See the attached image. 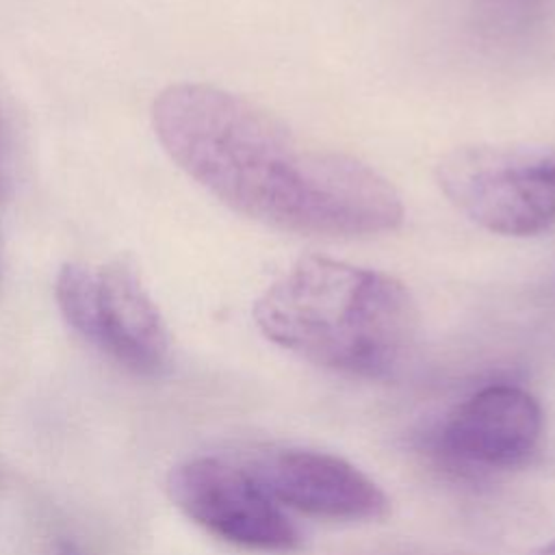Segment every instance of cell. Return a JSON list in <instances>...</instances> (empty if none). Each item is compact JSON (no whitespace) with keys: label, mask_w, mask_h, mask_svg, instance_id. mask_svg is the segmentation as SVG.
<instances>
[{"label":"cell","mask_w":555,"mask_h":555,"mask_svg":"<svg viewBox=\"0 0 555 555\" xmlns=\"http://www.w3.org/2000/svg\"><path fill=\"white\" fill-rule=\"evenodd\" d=\"M169 158L234 212L282 232L362 238L403 221L397 189L364 160L301 139L232 91L178 82L152 102Z\"/></svg>","instance_id":"obj_1"},{"label":"cell","mask_w":555,"mask_h":555,"mask_svg":"<svg viewBox=\"0 0 555 555\" xmlns=\"http://www.w3.org/2000/svg\"><path fill=\"white\" fill-rule=\"evenodd\" d=\"M262 336L334 373L388 377L418 334L416 304L397 278L325 256H304L254 304Z\"/></svg>","instance_id":"obj_2"},{"label":"cell","mask_w":555,"mask_h":555,"mask_svg":"<svg viewBox=\"0 0 555 555\" xmlns=\"http://www.w3.org/2000/svg\"><path fill=\"white\" fill-rule=\"evenodd\" d=\"M447 199L477 225L503 236H535L555 225V150L462 145L436 167Z\"/></svg>","instance_id":"obj_3"},{"label":"cell","mask_w":555,"mask_h":555,"mask_svg":"<svg viewBox=\"0 0 555 555\" xmlns=\"http://www.w3.org/2000/svg\"><path fill=\"white\" fill-rule=\"evenodd\" d=\"M54 295L63 319L91 345L137 373H156L169 356L165 321L132 267L121 260L91 271L65 262Z\"/></svg>","instance_id":"obj_4"},{"label":"cell","mask_w":555,"mask_h":555,"mask_svg":"<svg viewBox=\"0 0 555 555\" xmlns=\"http://www.w3.org/2000/svg\"><path fill=\"white\" fill-rule=\"evenodd\" d=\"M171 503L215 538L260 553H291L301 533L243 457L206 453L167 475Z\"/></svg>","instance_id":"obj_5"},{"label":"cell","mask_w":555,"mask_h":555,"mask_svg":"<svg viewBox=\"0 0 555 555\" xmlns=\"http://www.w3.org/2000/svg\"><path fill=\"white\" fill-rule=\"evenodd\" d=\"M282 505L330 520H379L390 512L386 492L347 460L312 449H269L243 455Z\"/></svg>","instance_id":"obj_6"},{"label":"cell","mask_w":555,"mask_h":555,"mask_svg":"<svg viewBox=\"0 0 555 555\" xmlns=\"http://www.w3.org/2000/svg\"><path fill=\"white\" fill-rule=\"evenodd\" d=\"M540 436L542 410L529 392L516 386H488L451 410L440 442L457 462L505 468L525 462Z\"/></svg>","instance_id":"obj_7"},{"label":"cell","mask_w":555,"mask_h":555,"mask_svg":"<svg viewBox=\"0 0 555 555\" xmlns=\"http://www.w3.org/2000/svg\"><path fill=\"white\" fill-rule=\"evenodd\" d=\"M529 555H555V540H551V542H546V544L533 548Z\"/></svg>","instance_id":"obj_8"}]
</instances>
